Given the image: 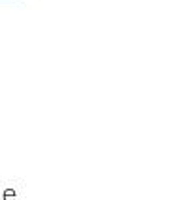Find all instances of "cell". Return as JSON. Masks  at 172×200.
<instances>
[{
  "label": "cell",
  "instance_id": "cell-1",
  "mask_svg": "<svg viewBox=\"0 0 172 200\" xmlns=\"http://www.w3.org/2000/svg\"><path fill=\"white\" fill-rule=\"evenodd\" d=\"M4 198L6 200H15V192H13V189H8L4 192Z\"/></svg>",
  "mask_w": 172,
  "mask_h": 200
}]
</instances>
